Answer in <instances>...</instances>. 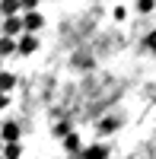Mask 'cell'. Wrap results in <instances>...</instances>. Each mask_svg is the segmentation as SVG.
Returning <instances> with one entry per match:
<instances>
[{"mask_svg":"<svg viewBox=\"0 0 156 159\" xmlns=\"http://www.w3.org/2000/svg\"><path fill=\"white\" fill-rule=\"evenodd\" d=\"M38 38H42V19L35 10L0 7V159H10L16 153L19 111Z\"/></svg>","mask_w":156,"mask_h":159,"instance_id":"cell-1","label":"cell"}]
</instances>
